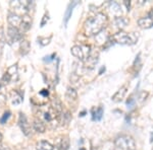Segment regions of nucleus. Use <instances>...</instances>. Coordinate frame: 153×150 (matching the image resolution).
I'll return each mask as SVG.
<instances>
[{
    "instance_id": "f257e3e1",
    "label": "nucleus",
    "mask_w": 153,
    "mask_h": 150,
    "mask_svg": "<svg viewBox=\"0 0 153 150\" xmlns=\"http://www.w3.org/2000/svg\"><path fill=\"white\" fill-rule=\"evenodd\" d=\"M107 23V16L103 12H98L95 15L89 18L84 23V31L88 37L97 36L104 29Z\"/></svg>"
},
{
    "instance_id": "f03ea898",
    "label": "nucleus",
    "mask_w": 153,
    "mask_h": 150,
    "mask_svg": "<svg viewBox=\"0 0 153 150\" xmlns=\"http://www.w3.org/2000/svg\"><path fill=\"white\" fill-rule=\"evenodd\" d=\"M111 40L115 44L132 46L138 42V35L136 33H126V31H120L111 37Z\"/></svg>"
},
{
    "instance_id": "7ed1b4c3",
    "label": "nucleus",
    "mask_w": 153,
    "mask_h": 150,
    "mask_svg": "<svg viewBox=\"0 0 153 150\" xmlns=\"http://www.w3.org/2000/svg\"><path fill=\"white\" fill-rule=\"evenodd\" d=\"M115 150H136L135 140L129 135H120L114 140Z\"/></svg>"
},
{
    "instance_id": "20e7f679",
    "label": "nucleus",
    "mask_w": 153,
    "mask_h": 150,
    "mask_svg": "<svg viewBox=\"0 0 153 150\" xmlns=\"http://www.w3.org/2000/svg\"><path fill=\"white\" fill-rule=\"evenodd\" d=\"M71 52L76 58L86 61L91 55V47L88 45H76L71 48Z\"/></svg>"
},
{
    "instance_id": "39448f33",
    "label": "nucleus",
    "mask_w": 153,
    "mask_h": 150,
    "mask_svg": "<svg viewBox=\"0 0 153 150\" xmlns=\"http://www.w3.org/2000/svg\"><path fill=\"white\" fill-rule=\"evenodd\" d=\"M19 127H21L22 131L26 136H30L32 134V131H31V125L27 119L26 115L21 113L19 114Z\"/></svg>"
},
{
    "instance_id": "423d86ee",
    "label": "nucleus",
    "mask_w": 153,
    "mask_h": 150,
    "mask_svg": "<svg viewBox=\"0 0 153 150\" xmlns=\"http://www.w3.org/2000/svg\"><path fill=\"white\" fill-rule=\"evenodd\" d=\"M7 21H8L9 26L12 28H16L19 29L22 23V16H19L18 13L16 12H8V16H7Z\"/></svg>"
},
{
    "instance_id": "0eeeda50",
    "label": "nucleus",
    "mask_w": 153,
    "mask_h": 150,
    "mask_svg": "<svg viewBox=\"0 0 153 150\" xmlns=\"http://www.w3.org/2000/svg\"><path fill=\"white\" fill-rule=\"evenodd\" d=\"M108 10L110 11V13L112 14V16L114 18H120L122 16L123 10H122V6L115 1H110L109 4H108Z\"/></svg>"
},
{
    "instance_id": "6e6552de",
    "label": "nucleus",
    "mask_w": 153,
    "mask_h": 150,
    "mask_svg": "<svg viewBox=\"0 0 153 150\" xmlns=\"http://www.w3.org/2000/svg\"><path fill=\"white\" fill-rule=\"evenodd\" d=\"M7 37H8L10 42L19 41L22 39V31H19V29L8 26V29H7Z\"/></svg>"
},
{
    "instance_id": "1a4fd4ad",
    "label": "nucleus",
    "mask_w": 153,
    "mask_h": 150,
    "mask_svg": "<svg viewBox=\"0 0 153 150\" xmlns=\"http://www.w3.org/2000/svg\"><path fill=\"white\" fill-rule=\"evenodd\" d=\"M32 26V18L31 15H29L28 13L24 14L22 16V23L21 26H19V31H22V34L25 33V31H28Z\"/></svg>"
},
{
    "instance_id": "9d476101",
    "label": "nucleus",
    "mask_w": 153,
    "mask_h": 150,
    "mask_svg": "<svg viewBox=\"0 0 153 150\" xmlns=\"http://www.w3.org/2000/svg\"><path fill=\"white\" fill-rule=\"evenodd\" d=\"M138 26L141 29H148L153 28V16L148 15L146 18H141L138 19Z\"/></svg>"
},
{
    "instance_id": "9b49d317",
    "label": "nucleus",
    "mask_w": 153,
    "mask_h": 150,
    "mask_svg": "<svg viewBox=\"0 0 153 150\" xmlns=\"http://www.w3.org/2000/svg\"><path fill=\"white\" fill-rule=\"evenodd\" d=\"M127 92H128V86H127V85H124V86H122L117 92L114 93V94L112 95V98H111L112 102H122V100L125 98L126 94H127Z\"/></svg>"
},
{
    "instance_id": "f8f14e48",
    "label": "nucleus",
    "mask_w": 153,
    "mask_h": 150,
    "mask_svg": "<svg viewBox=\"0 0 153 150\" xmlns=\"http://www.w3.org/2000/svg\"><path fill=\"white\" fill-rule=\"evenodd\" d=\"M78 3H79L78 1H73V2H71V3L68 5V8H66L65 13V18H63V24H65V26H68V20H70V19H71V14H73L74 8H75L76 5V4H78Z\"/></svg>"
},
{
    "instance_id": "ddd939ff",
    "label": "nucleus",
    "mask_w": 153,
    "mask_h": 150,
    "mask_svg": "<svg viewBox=\"0 0 153 150\" xmlns=\"http://www.w3.org/2000/svg\"><path fill=\"white\" fill-rule=\"evenodd\" d=\"M37 150H54V146L50 142L45 141V140H41L36 144Z\"/></svg>"
},
{
    "instance_id": "4468645a",
    "label": "nucleus",
    "mask_w": 153,
    "mask_h": 150,
    "mask_svg": "<svg viewBox=\"0 0 153 150\" xmlns=\"http://www.w3.org/2000/svg\"><path fill=\"white\" fill-rule=\"evenodd\" d=\"M33 128L34 130L37 132V133H44L46 131V126L41 120L39 119H35L34 120V123H33Z\"/></svg>"
},
{
    "instance_id": "2eb2a0df",
    "label": "nucleus",
    "mask_w": 153,
    "mask_h": 150,
    "mask_svg": "<svg viewBox=\"0 0 153 150\" xmlns=\"http://www.w3.org/2000/svg\"><path fill=\"white\" fill-rule=\"evenodd\" d=\"M65 97L68 102H76L78 100V93H76L75 88L68 87L65 92Z\"/></svg>"
},
{
    "instance_id": "dca6fc26",
    "label": "nucleus",
    "mask_w": 153,
    "mask_h": 150,
    "mask_svg": "<svg viewBox=\"0 0 153 150\" xmlns=\"http://www.w3.org/2000/svg\"><path fill=\"white\" fill-rule=\"evenodd\" d=\"M128 23H129V20H128L126 18H124V16H120V18H114L115 26L120 29H124L126 26H128Z\"/></svg>"
},
{
    "instance_id": "f3484780",
    "label": "nucleus",
    "mask_w": 153,
    "mask_h": 150,
    "mask_svg": "<svg viewBox=\"0 0 153 150\" xmlns=\"http://www.w3.org/2000/svg\"><path fill=\"white\" fill-rule=\"evenodd\" d=\"M103 118V108L102 107H99L97 108L96 110H92V119L93 121H101Z\"/></svg>"
},
{
    "instance_id": "a211bd4d",
    "label": "nucleus",
    "mask_w": 153,
    "mask_h": 150,
    "mask_svg": "<svg viewBox=\"0 0 153 150\" xmlns=\"http://www.w3.org/2000/svg\"><path fill=\"white\" fill-rule=\"evenodd\" d=\"M21 54H23V55H26V54L29 53L30 49H31V47H30V43L27 40H23L21 42Z\"/></svg>"
},
{
    "instance_id": "6ab92c4d",
    "label": "nucleus",
    "mask_w": 153,
    "mask_h": 150,
    "mask_svg": "<svg viewBox=\"0 0 153 150\" xmlns=\"http://www.w3.org/2000/svg\"><path fill=\"white\" fill-rule=\"evenodd\" d=\"M70 148V139L68 137H65V138L61 139L60 143H59L58 149L59 150H68Z\"/></svg>"
},
{
    "instance_id": "aec40b11",
    "label": "nucleus",
    "mask_w": 153,
    "mask_h": 150,
    "mask_svg": "<svg viewBox=\"0 0 153 150\" xmlns=\"http://www.w3.org/2000/svg\"><path fill=\"white\" fill-rule=\"evenodd\" d=\"M52 104H53V109L55 110L58 114H60V113L62 112V105H61L60 100H59L57 97H54L52 100Z\"/></svg>"
},
{
    "instance_id": "412c9836",
    "label": "nucleus",
    "mask_w": 153,
    "mask_h": 150,
    "mask_svg": "<svg viewBox=\"0 0 153 150\" xmlns=\"http://www.w3.org/2000/svg\"><path fill=\"white\" fill-rule=\"evenodd\" d=\"M10 116H11V113L9 112V110H6V112L3 114V116H2V117L0 118V124H1V125L5 124V123L8 121L9 118H10Z\"/></svg>"
},
{
    "instance_id": "4be33fe9",
    "label": "nucleus",
    "mask_w": 153,
    "mask_h": 150,
    "mask_svg": "<svg viewBox=\"0 0 153 150\" xmlns=\"http://www.w3.org/2000/svg\"><path fill=\"white\" fill-rule=\"evenodd\" d=\"M135 102H136L135 98H134V97H130L129 100H127V107H128V109H131V108L134 107V105H135Z\"/></svg>"
},
{
    "instance_id": "5701e85b",
    "label": "nucleus",
    "mask_w": 153,
    "mask_h": 150,
    "mask_svg": "<svg viewBox=\"0 0 153 150\" xmlns=\"http://www.w3.org/2000/svg\"><path fill=\"white\" fill-rule=\"evenodd\" d=\"M38 41H39V43H40L42 46H46V45H48L49 42H50V38H48V39H46V38L45 39L39 38Z\"/></svg>"
},
{
    "instance_id": "b1692460",
    "label": "nucleus",
    "mask_w": 153,
    "mask_h": 150,
    "mask_svg": "<svg viewBox=\"0 0 153 150\" xmlns=\"http://www.w3.org/2000/svg\"><path fill=\"white\" fill-rule=\"evenodd\" d=\"M10 79H11V75H9L8 73H5L4 74V76H3V78H2V82H4V83H8L9 81H10Z\"/></svg>"
},
{
    "instance_id": "393cba45",
    "label": "nucleus",
    "mask_w": 153,
    "mask_h": 150,
    "mask_svg": "<svg viewBox=\"0 0 153 150\" xmlns=\"http://www.w3.org/2000/svg\"><path fill=\"white\" fill-rule=\"evenodd\" d=\"M48 19H49L48 14H44L43 18H42V21H41V28H43V26L48 23Z\"/></svg>"
},
{
    "instance_id": "a878e982",
    "label": "nucleus",
    "mask_w": 153,
    "mask_h": 150,
    "mask_svg": "<svg viewBox=\"0 0 153 150\" xmlns=\"http://www.w3.org/2000/svg\"><path fill=\"white\" fill-rule=\"evenodd\" d=\"M55 56H56V54H52L51 56H46V57L44 58V61H45V62H50V61L53 60Z\"/></svg>"
},
{
    "instance_id": "bb28decb",
    "label": "nucleus",
    "mask_w": 153,
    "mask_h": 150,
    "mask_svg": "<svg viewBox=\"0 0 153 150\" xmlns=\"http://www.w3.org/2000/svg\"><path fill=\"white\" fill-rule=\"evenodd\" d=\"M6 102V97L2 93H0V105H3Z\"/></svg>"
},
{
    "instance_id": "cd10ccee",
    "label": "nucleus",
    "mask_w": 153,
    "mask_h": 150,
    "mask_svg": "<svg viewBox=\"0 0 153 150\" xmlns=\"http://www.w3.org/2000/svg\"><path fill=\"white\" fill-rule=\"evenodd\" d=\"M40 94L43 95V97H47L48 94H49V92H48V90L43 89V90H41V91H40Z\"/></svg>"
},
{
    "instance_id": "c85d7f7f",
    "label": "nucleus",
    "mask_w": 153,
    "mask_h": 150,
    "mask_svg": "<svg viewBox=\"0 0 153 150\" xmlns=\"http://www.w3.org/2000/svg\"><path fill=\"white\" fill-rule=\"evenodd\" d=\"M124 4L126 5V7H127L128 11H130V9H131V1H124Z\"/></svg>"
},
{
    "instance_id": "c756f323",
    "label": "nucleus",
    "mask_w": 153,
    "mask_h": 150,
    "mask_svg": "<svg viewBox=\"0 0 153 150\" xmlns=\"http://www.w3.org/2000/svg\"><path fill=\"white\" fill-rule=\"evenodd\" d=\"M103 71H105V67H101V69H100V71H99V74H102Z\"/></svg>"
},
{
    "instance_id": "7c9ffc66",
    "label": "nucleus",
    "mask_w": 153,
    "mask_h": 150,
    "mask_svg": "<svg viewBox=\"0 0 153 150\" xmlns=\"http://www.w3.org/2000/svg\"><path fill=\"white\" fill-rule=\"evenodd\" d=\"M151 142H153V132L151 133Z\"/></svg>"
},
{
    "instance_id": "2f4dec72",
    "label": "nucleus",
    "mask_w": 153,
    "mask_h": 150,
    "mask_svg": "<svg viewBox=\"0 0 153 150\" xmlns=\"http://www.w3.org/2000/svg\"><path fill=\"white\" fill-rule=\"evenodd\" d=\"M1 139H2V135H1V133H0V141H1Z\"/></svg>"
}]
</instances>
